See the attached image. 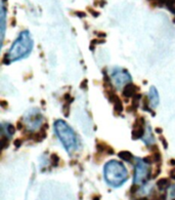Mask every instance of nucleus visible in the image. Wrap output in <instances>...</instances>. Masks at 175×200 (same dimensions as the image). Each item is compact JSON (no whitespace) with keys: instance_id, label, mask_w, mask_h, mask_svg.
<instances>
[{"instance_id":"obj_1","label":"nucleus","mask_w":175,"mask_h":200,"mask_svg":"<svg viewBox=\"0 0 175 200\" xmlns=\"http://www.w3.org/2000/svg\"><path fill=\"white\" fill-rule=\"evenodd\" d=\"M33 48V40L28 31H23L17 40L12 43L10 49L4 57L3 63L8 65L12 62L19 61L28 57Z\"/></svg>"},{"instance_id":"obj_2","label":"nucleus","mask_w":175,"mask_h":200,"mask_svg":"<svg viewBox=\"0 0 175 200\" xmlns=\"http://www.w3.org/2000/svg\"><path fill=\"white\" fill-rule=\"evenodd\" d=\"M106 182L112 187H120L127 181L128 172L126 167L117 160H111L105 165Z\"/></svg>"},{"instance_id":"obj_3","label":"nucleus","mask_w":175,"mask_h":200,"mask_svg":"<svg viewBox=\"0 0 175 200\" xmlns=\"http://www.w3.org/2000/svg\"><path fill=\"white\" fill-rule=\"evenodd\" d=\"M54 130L57 137L65 147L68 153H73L78 148V139L76 133L70 125L64 120H56L54 122Z\"/></svg>"},{"instance_id":"obj_4","label":"nucleus","mask_w":175,"mask_h":200,"mask_svg":"<svg viewBox=\"0 0 175 200\" xmlns=\"http://www.w3.org/2000/svg\"><path fill=\"white\" fill-rule=\"evenodd\" d=\"M150 175V164L145 162L143 159L135 158V169H134V183L138 186L147 183Z\"/></svg>"},{"instance_id":"obj_5","label":"nucleus","mask_w":175,"mask_h":200,"mask_svg":"<svg viewBox=\"0 0 175 200\" xmlns=\"http://www.w3.org/2000/svg\"><path fill=\"white\" fill-rule=\"evenodd\" d=\"M24 125L29 132H33V130L37 129L42 125V121H43V116H42L41 112L38 109H32L29 110L24 116Z\"/></svg>"},{"instance_id":"obj_6","label":"nucleus","mask_w":175,"mask_h":200,"mask_svg":"<svg viewBox=\"0 0 175 200\" xmlns=\"http://www.w3.org/2000/svg\"><path fill=\"white\" fill-rule=\"evenodd\" d=\"M112 81L113 84L116 85L117 88H121L122 86L127 85L128 83H130V81L132 80L130 74L126 70L121 68H116L112 71Z\"/></svg>"},{"instance_id":"obj_7","label":"nucleus","mask_w":175,"mask_h":200,"mask_svg":"<svg viewBox=\"0 0 175 200\" xmlns=\"http://www.w3.org/2000/svg\"><path fill=\"white\" fill-rule=\"evenodd\" d=\"M145 121L142 117L136 119V121L133 124V129H132V137L134 140L137 139H142V137L145 135Z\"/></svg>"},{"instance_id":"obj_8","label":"nucleus","mask_w":175,"mask_h":200,"mask_svg":"<svg viewBox=\"0 0 175 200\" xmlns=\"http://www.w3.org/2000/svg\"><path fill=\"white\" fill-rule=\"evenodd\" d=\"M148 101H150L152 108H156V107L159 105V102H160L159 93L157 92V88L154 87V86H152L150 92H148Z\"/></svg>"},{"instance_id":"obj_9","label":"nucleus","mask_w":175,"mask_h":200,"mask_svg":"<svg viewBox=\"0 0 175 200\" xmlns=\"http://www.w3.org/2000/svg\"><path fill=\"white\" fill-rule=\"evenodd\" d=\"M142 141L148 147H152L155 145V137L150 125H148L147 127H145V135L142 137Z\"/></svg>"},{"instance_id":"obj_10","label":"nucleus","mask_w":175,"mask_h":200,"mask_svg":"<svg viewBox=\"0 0 175 200\" xmlns=\"http://www.w3.org/2000/svg\"><path fill=\"white\" fill-rule=\"evenodd\" d=\"M137 92V87L132 83H128L127 85L124 86L123 88V97L125 99H129V97H133L136 95Z\"/></svg>"},{"instance_id":"obj_11","label":"nucleus","mask_w":175,"mask_h":200,"mask_svg":"<svg viewBox=\"0 0 175 200\" xmlns=\"http://www.w3.org/2000/svg\"><path fill=\"white\" fill-rule=\"evenodd\" d=\"M15 132V128L12 124H5V123H2L1 124V133L6 137H10L12 135H14V133Z\"/></svg>"},{"instance_id":"obj_12","label":"nucleus","mask_w":175,"mask_h":200,"mask_svg":"<svg viewBox=\"0 0 175 200\" xmlns=\"http://www.w3.org/2000/svg\"><path fill=\"white\" fill-rule=\"evenodd\" d=\"M4 33H5V6L4 2L1 4V46L3 45Z\"/></svg>"},{"instance_id":"obj_13","label":"nucleus","mask_w":175,"mask_h":200,"mask_svg":"<svg viewBox=\"0 0 175 200\" xmlns=\"http://www.w3.org/2000/svg\"><path fill=\"white\" fill-rule=\"evenodd\" d=\"M45 137H46V132H44V130H42V129L40 130V132L31 133V135H29V139L34 140V141H36V142L43 141V140L45 139Z\"/></svg>"},{"instance_id":"obj_14","label":"nucleus","mask_w":175,"mask_h":200,"mask_svg":"<svg viewBox=\"0 0 175 200\" xmlns=\"http://www.w3.org/2000/svg\"><path fill=\"white\" fill-rule=\"evenodd\" d=\"M170 187V181L168 179H160L157 181V188L160 191H165Z\"/></svg>"},{"instance_id":"obj_15","label":"nucleus","mask_w":175,"mask_h":200,"mask_svg":"<svg viewBox=\"0 0 175 200\" xmlns=\"http://www.w3.org/2000/svg\"><path fill=\"white\" fill-rule=\"evenodd\" d=\"M140 97H141V95H139V93H136V95L133 97V99H132V103H131V108L128 109V111H135L137 108L139 107V101H140Z\"/></svg>"},{"instance_id":"obj_16","label":"nucleus","mask_w":175,"mask_h":200,"mask_svg":"<svg viewBox=\"0 0 175 200\" xmlns=\"http://www.w3.org/2000/svg\"><path fill=\"white\" fill-rule=\"evenodd\" d=\"M119 157L126 162H131L134 158L133 155L130 152H128V151H121V152L119 153Z\"/></svg>"},{"instance_id":"obj_17","label":"nucleus","mask_w":175,"mask_h":200,"mask_svg":"<svg viewBox=\"0 0 175 200\" xmlns=\"http://www.w3.org/2000/svg\"><path fill=\"white\" fill-rule=\"evenodd\" d=\"M114 110L117 114H120V113L123 111V105H122V102L120 99H117L116 101L114 102Z\"/></svg>"},{"instance_id":"obj_18","label":"nucleus","mask_w":175,"mask_h":200,"mask_svg":"<svg viewBox=\"0 0 175 200\" xmlns=\"http://www.w3.org/2000/svg\"><path fill=\"white\" fill-rule=\"evenodd\" d=\"M59 158L56 154H52L50 156V163L52 164V166H57L59 165Z\"/></svg>"},{"instance_id":"obj_19","label":"nucleus","mask_w":175,"mask_h":200,"mask_svg":"<svg viewBox=\"0 0 175 200\" xmlns=\"http://www.w3.org/2000/svg\"><path fill=\"white\" fill-rule=\"evenodd\" d=\"M148 103H150V101H148V97H147V99H145V101H143V105H142L143 106V110L147 111V112L153 113L152 110H150V106H148ZM153 114H154V113H153Z\"/></svg>"},{"instance_id":"obj_20","label":"nucleus","mask_w":175,"mask_h":200,"mask_svg":"<svg viewBox=\"0 0 175 200\" xmlns=\"http://www.w3.org/2000/svg\"><path fill=\"white\" fill-rule=\"evenodd\" d=\"M152 200H166V194L165 193H162L159 195H154Z\"/></svg>"},{"instance_id":"obj_21","label":"nucleus","mask_w":175,"mask_h":200,"mask_svg":"<svg viewBox=\"0 0 175 200\" xmlns=\"http://www.w3.org/2000/svg\"><path fill=\"white\" fill-rule=\"evenodd\" d=\"M88 10H89V12L91 13V15H93V17H98V15H99V12H95V10L92 9V8H88Z\"/></svg>"},{"instance_id":"obj_22","label":"nucleus","mask_w":175,"mask_h":200,"mask_svg":"<svg viewBox=\"0 0 175 200\" xmlns=\"http://www.w3.org/2000/svg\"><path fill=\"white\" fill-rule=\"evenodd\" d=\"M170 194H171L172 200H175V185L171 188V192H170Z\"/></svg>"},{"instance_id":"obj_23","label":"nucleus","mask_w":175,"mask_h":200,"mask_svg":"<svg viewBox=\"0 0 175 200\" xmlns=\"http://www.w3.org/2000/svg\"><path fill=\"white\" fill-rule=\"evenodd\" d=\"M166 6H167V8L170 10V12L175 15V6L174 5H170V4H168V5H166Z\"/></svg>"},{"instance_id":"obj_24","label":"nucleus","mask_w":175,"mask_h":200,"mask_svg":"<svg viewBox=\"0 0 175 200\" xmlns=\"http://www.w3.org/2000/svg\"><path fill=\"white\" fill-rule=\"evenodd\" d=\"M168 1H169V0H158V3L160 6H163V5H166V4L168 3Z\"/></svg>"},{"instance_id":"obj_25","label":"nucleus","mask_w":175,"mask_h":200,"mask_svg":"<svg viewBox=\"0 0 175 200\" xmlns=\"http://www.w3.org/2000/svg\"><path fill=\"white\" fill-rule=\"evenodd\" d=\"M161 141H162V144H163L164 148L167 149V148H168V144H167V142H166L165 137H161Z\"/></svg>"},{"instance_id":"obj_26","label":"nucleus","mask_w":175,"mask_h":200,"mask_svg":"<svg viewBox=\"0 0 175 200\" xmlns=\"http://www.w3.org/2000/svg\"><path fill=\"white\" fill-rule=\"evenodd\" d=\"M75 15H78L79 17H84L86 15L85 12H75Z\"/></svg>"},{"instance_id":"obj_27","label":"nucleus","mask_w":175,"mask_h":200,"mask_svg":"<svg viewBox=\"0 0 175 200\" xmlns=\"http://www.w3.org/2000/svg\"><path fill=\"white\" fill-rule=\"evenodd\" d=\"M170 177L175 181V167L171 170V172H170Z\"/></svg>"},{"instance_id":"obj_28","label":"nucleus","mask_w":175,"mask_h":200,"mask_svg":"<svg viewBox=\"0 0 175 200\" xmlns=\"http://www.w3.org/2000/svg\"><path fill=\"white\" fill-rule=\"evenodd\" d=\"M21 145H22V141H21V140H17V141L14 142V146L17 147V148H20V147H21Z\"/></svg>"},{"instance_id":"obj_29","label":"nucleus","mask_w":175,"mask_h":200,"mask_svg":"<svg viewBox=\"0 0 175 200\" xmlns=\"http://www.w3.org/2000/svg\"><path fill=\"white\" fill-rule=\"evenodd\" d=\"M10 25L12 26H15V19H12V22H10Z\"/></svg>"},{"instance_id":"obj_30","label":"nucleus","mask_w":175,"mask_h":200,"mask_svg":"<svg viewBox=\"0 0 175 200\" xmlns=\"http://www.w3.org/2000/svg\"><path fill=\"white\" fill-rule=\"evenodd\" d=\"M86 84H87V81H86V80H84V81H83V84H81V87H84V88H85V87H86Z\"/></svg>"},{"instance_id":"obj_31","label":"nucleus","mask_w":175,"mask_h":200,"mask_svg":"<svg viewBox=\"0 0 175 200\" xmlns=\"http://www.w3.org/2000/svg\"><path fill=\"white\" fill-rule=\"evenodd\" d=\"M97 35H98V37H106V34H105V33H101V32H99Z\"/></svg>"},{"instance_id":"obj_32","label":"nucleus","mask_w":175,"mask_h":200,"mask_svg":"<svg viewBox=\"0 0 175 200\" xmlns=\"http://www.w3.org/2000/svg\"><path fill=\"white\" fill-rule=\"evenodd\" d=\"M156 132L161 133V132H162V129H161V128H159V127H158V128H156Z\"/></svg>"},{"instance_id":"obj_33","label":"nucleus","mask_w":175,"mask_h":200,"mask_svg":"<svg viewBox=\"0 0 175 200\" xmlns=\"http://www.w3.org/2000/svg\"><path fill=\"white\" fill-rule=\"evenodd\" d=\"M135 200H148V198H147V197H140V198L135 199Z\"/></svg>"},{"instance_id":"obj_34","label":"nucleus","mask_w":175,"mask_h":200,"mask_svg":"<svg viewBox=\"0 0 175 200\" xmlns=\"http://www.w3.org/2000/svg\"><path fill=\"white\" fill-rule=\"evenodd\" d=\"M92 200H99V196H94L93 198H92Z\"/></svg>"},{"instance_id":"obj_35","label":"nucleus","mask_w":175,"mask_h":200,"mask_svg":"<svg viewBox=\"0 0 175 200\" xmlns=\"http://www.w3.org/2000/svg\"><path fill=\"white\" fill-rule=\"evenodd\" d=\"M170 163H171L172 165H175V160H171V161H170Z\"/></svg>"},{"instance_id":"obj_36","label":"nucleus","mask_w":175,"mask_h":200,"mask_svg":"<svg viewBox=\"0 0 175 200\" xmlns=\"http://www.w3.org/2000/svg\"><path fill=\"white\" fill-rule=\"evenodd\" d=\"M6 1H7V0H2V2H4V3H5Z\"/></svg>"},{"instance_id":"obj_37","label":"nucleus","mask_w":175,"mask_h":200,"mask_svg":"<svg viewBox=\"0 0 175 200\" xmlns=\"http://www.w3.org/2000/svg\"><path fill=\"white\" fill-rule=\"evenodd\" d=\"M150 1H155V0H150Z\"/></svg>"}]
</instances>
